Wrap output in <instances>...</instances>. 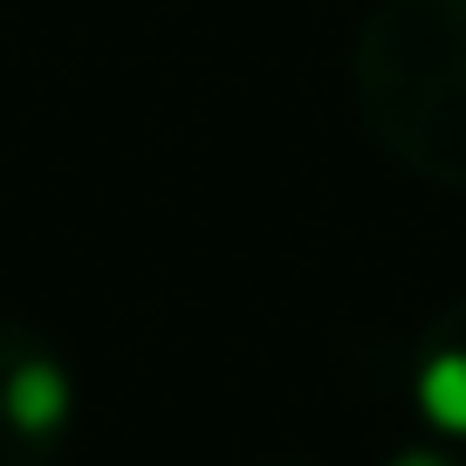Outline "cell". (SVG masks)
<instances>
[{"mask_svg":"<svg viewBox=\"0 0 466 466\" xmlns=\"http://www.w3.org/2000/svg\"><path fill=\"white\" fill-rule=\"evenodd\" d=\"M411 398L439 439H466V295H452L425 322L411 350Z\"/></svg>","mask_w":466,"mask_h":466,"instance_id":"3957f363","label":"cell"},{"mask_svg":"<svg viewBox=\"0 0 466 466\" xmlns=\"http://www.w3.org/2000/svg\"><path fill=\"white\" fill-rule=\"evenodd\" d=\"M350 83L384 158L466 192V0H378L350 48Z\"/></svg>","mask_w":466,"mask_h":466,"instance_id":"6da1fadb","label":"cell"},{"mask_svg":"<svg viewBox=\"0 0 466 466\" xmlns=\"http://www.w3.org/2000/svg\"><path fill=\"white\" fill-rule=\"evenodd\" d=\"M384 466H466V452L439 446V439H419V446H398Z\"/></svg>","mask_w":466,"mask_h":466,"instance_id":"277c9868","label":"cell"},{"mask_svg":"<svg viewBox=\"0 0 466 466\" xmlns=\"http://www.w3.org/2000/svg\"><path fill=\"white\" fill-rule=\"evenodd\" d=\"M76 370L28 316H0V466H56L76 439Z\"/></svg>","mask_w":466,"mask_h":466,"instance_id":"7a4b0ae2","label":"cell"},{"mask_svg":"<svg viewBox=\"0 0 466 466\" xmlns=\"http://www.w3.org/2000/svg\"><path fill=\"white\" fill-rule=\"evenodd\" d=\"M261 466H309V460H261Z\"/></svg>","mask_w":466,"mask_h":466,"instance_id":"5b68a950","label":"cell"}]
</instances>
